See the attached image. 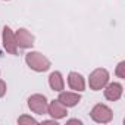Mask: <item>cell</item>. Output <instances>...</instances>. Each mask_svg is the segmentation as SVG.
I'll return each instance as SVG.
<instances>
[{
  "label": "cell",
  "mask_w": 125,
  "mask_h": 125,
  "mask_svg": "<svg viewBox=\"0 0 125 125\" xmlns=\"http://www.w3.org/2000/svg\"><path fill=\"white\" fill-rule=\"evenodd\" d=\"M90 116L94 122L97 124H109L112 119H113V112L109 106L103 104V103H97L91 112H90Z\"/></svg>",
  "instance_id": "cell-3"
},
{
  "label": "cell",
  "mask_w": 125,
  "mask_h": 125,
  "mask_svg": "<svg viewBox=\"0 0 125 125\" xmlns=\"http://www.w3.org/2000/svg\"><path fill=\"white\" fill-rule=\"evenodd\" d=\"M15 40H16V46L19 49H30L34 46V41H35L34 35L25 28H19L15 32Z\"/></svg>",
  "instance_id": "cell-5"
},
{
  "label": "cell",
  "mask_w": 125,
  "mask_h": 125,
  "mask_svg": "<svg viewBox=\"0 0 125 125\" xmlns=\"http://www.w3.org/2000/svg\"><path fill=\"white\" fill-rule=\"evenodd\" d=\"M68 85L71 87V90H74L77 93H81V91L85 90V80L78 72H69V75H68Z\"/></svg>",
  "instance_id": "cell-10"
},
{
  "label": "cell",
  "mask_w": 125,
  "mask_h": 125,
  "mask_svg": "<svg viewBox=\"0 0 125 125\" xmlns=\"http://www.w3.org/2000/svg\"><path fill=\"white\" fill-rule=\"evenodd\" d=\"M66 124H68V125H72V124H78V125H81L83 122H81L80 119H69V121H66Z\"/></svg>",
  "instance_id": "cell-15"
},
{
  "label": "cell",
  "mask_w": 125,
  "mask_h": 125,
  "mask_svg": "<svg viewBox=\"0 0 125 125\" xmlns=\"http://www.w3.org/2000/svg\"><path fill=\"white\" fill-rule=\"evenodd\" d=\"M124 87L119 83H107L104 85V97L110 102H116L122 97Z\"/></svg>",
  "instance_id": "cell-8"
},
{
  "label": "cell",
  "mask_w": 125,
  "mask_h": 125,
  "mask_svg": "<svg viewBox=\"0 0 125 125\" xmlns=\"http://www.w3.org/2000/svg\"><path fill=\"white\" fill-rule=\"evenodd\" d=\"M115 74H116V77H118V78H121V80H124V78H125V62H124V60L118 63Z\"/></svg>",
  "instance_id": "cell-13"
},
{
  "label": "cell",
  "mask_w": 125,
  "mask_h": 125,
  "mask_svg": "<svg viewBox=\"0 0 125 125\" xmlns=\"http://www.w3.org/2000/svg\"><path fill=\"white\" fill-rule=\"evenodd\" d=\"M57 100L65 107H74V106H77L81 102V96L77 91H63L62 90V91H59Z\"/></svg>",
  "instance_id": "cell-7"
},
{
  "label": "cell",
  "mask_w": 125,
  "mask_h": 125,
  "mask_svg": "<svg viewBox=\"0 0 125 125\" xmlns=\"http://www.w3.org/2000/svg\"><path fill=\"white\" fill-rule=\"evenodd\" d=\"M25 63L35 72H46L52 66V62L40 52H28L25 54Z\"/></svg>",
  "instance_id": "cell-1"
},
{
  "label": "cell",
  "mask_w": 125,
  "mask_h": 125,
  "mask_svg": "<svg viewBox=\"0 0 125 125\" xmlns=\"http://www.w3.org/2000/svg\"><path fill=\"white\" fill-rule=\"evenodd\" d=\"M47 104H49V102H47L46 96H43V94H32L28 97V107L31 112H34L37 115L47 113Z\"/></svg>",
  "instance_id": "cell-4"
},
{
  "label": "cell",
  "mask_w": 125,
  "mask_h": 125,
  "mask_svg": "<svg viewBox=\"0 0 125 125\" xmlns=\"http://www.w3.org/2000/svg\"><path fill=\"white\" fill-rule=\"evenodd\" d=\"M3 46L5 50L10 54H18V46H16V40H15V32L9 28L5 27L3 28Z\"/></svg>",
  "instance_id": "cell-6"
},
{
  "label": "cell",
  "mask_w": 125,
  "mask_h": 125,
  "mask_svg": "<svg viewBox=\"0 0 125 125\" xmlns=\"http://www.w3.org/2000/svg\"><path fill=\"white\" fill-rule=\"evenodd\" d=\"M109 83V72L104 69V68H97L94 69L90 77H88V85L91 90L94 91H99V90H103L104 85Z\"/></svg>",
  "instance_id": "cell-2"
},
{
  "label": "cell",
  "mask_w": 125,
  "mask_h": 125,
  "mask_svg": "<svg viewBox=\"0 0 125 125\" xmlns=\"http://www.w3.org/2000/svg\"><path fill=\"white\" fill-rule=\"evenodd\" d=\"M68 107H65L59 100H52L49 104H47V113L53 118V119H62L68 115Z\"/></svg>",
  "instance_id": "cell-9"
},
{
  "label": "cell",
  "mask_w": 125,
  "mask_h": 125,
  "mask_svg": "<svg viewBox=\"0 0 125 125\" xmlns=\"http://www.w3.org/2000/svg\"><path fill=\"white\" fill-rule=\"evenodd\" d=\"M8 91V87H6V83L3 80H0V99H2Z\"/></svg>",
  "instance_id": "cell-14"
},
{
  "label": "cell",
  "mask_w": 125,
  "mask_h": 125,
  "mask_svg": "<svg viewBox=\"0 0 125 125\" xmlns=\"http://www.w3.org/2000/svg\"><path fill=\"white\" fill-rule=\"evenodd\" d=\"M18 124L19 125H31V124H38V121L28 116V115H22V116L18 118Z\"/></svg>",
  "instance_id": "cell-12"
},
{
  "label": "cell",
  "mask_w": 125,
  "mask_h": 125,
  "mask_svg": "<svg viewBox=\"0 0 125 125\" xmlns=\"http://www.w3.org/2000/svg\"><path fill=\"white\" fill-rule=\"evenodd\" d=\"M49 85L53 91H62L65 88V81H63V77L59 71H54L49 75Z\"/></svg>",
  "instance_id": "cell-11"
}]
</instances>
